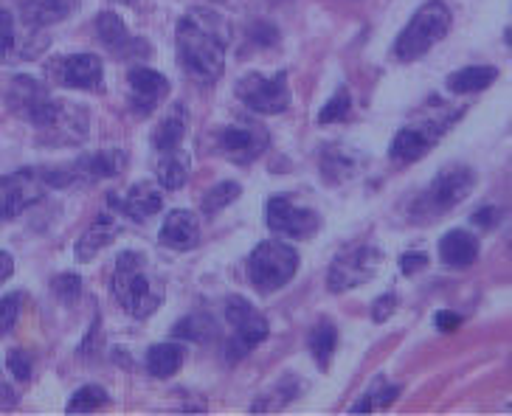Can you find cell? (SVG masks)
I'll return each mask as SVG.
<instances>
[{
	"mask_svg": "<svg viewBox=\"0 0 512 416\" xmlns=\"http://www.w3.org/2000/svg\"><path fill=\"white\" fill-rule=\"evenodd\" d=\"M178 60L189 76L200 82H217L226 71V37L223 20L209 9H192L178 23Z\"/></svg>",
	"mask_w": 512,
	"mask_h": 416,
	"instance_id": "cell-1",
	"label": "cell"
},
{
	"mask_svg": "<svg viewBox=\"0 0 512 416\" xmlns=\"http://www.w3.org/2000/svg\"><path fill=\"white\" fill-rule=\"evenodd\" d=\"M113 296L133 318H150L161 307V287L147 273V256L138 251H124L116 259Z\"/></svg>",
	"mask_w": 512,
	"mask_h": 416,
	"instance_id": "cell-2",
	"label": "cell"
},
{
	"mask_svg": "<svg viewBox=\"0 0 512 416\" xmlns=\"http://www.w3.org/2000/svg\"><path fill=\"white\" fill-rule=\"evenodd\" d=\"M448 29H451V9L442 0H428L425 6L417 9V15L408 20L406 29L400 31V37L394 43L397 60H420L422 54H428L448 34Z\"/></svg>",
	"mask_w": 512,
	"mask_h": 416,
	"instance_id": "cell-3",
	"label": "cell"
},
{
	"mask_svg": "<svg viewBox=\"0 0 512 416\" xmlns=\"http://www.w3.org/2000/svg\"><path fill=\"white\" fill-rule=\"evenodd\" d=\"M299 270V253L279 239H268L256 245V251L248 259V279L259 293H273L285 287Z\"/></svg>",
	"mask_w": 512,
	"mask_h": 416,
	"instance_id": "cell-4",
	"label": "cell"
},
{
	"mask_svg": "<svg viewBox=\"0 0 512 416\" xmlns=\"http://www.w3.org/2000/svg\"><path fill=\"white\" fill-rule=\"evenodd\" d=\"M226 318L228 324L234 327V338L226 343V360L228 363H240L242 357L248 355L251 349H256L259 343L271 335L268 318L256 310L248 298L231 296L226 301Z\"/></svg>",
	"mask_w": 512,
	"mask_h": 416,
	"instance_id": "cell-5",
	"label": "cell"
},
{
	"mask_svg": "<svg viewBox=\"0 0 512 416\" xmlns=\"http://www.w3.org/2000/svg\"><path fill=\"white\" fill-rule=\"evenodd\" d=\"M476 186V175L467 169V166H451V169H442L434 183L425 189L420 200H417V211L425 217H437L451 211L459 203H465L470 192Z\"/></svg>",
	"mask_w": 512,
	"mask_h": 416,
	"instance_id": "cell-6",
	"label": "cell"
},
{
	"mask_svg": "<svg viewBox=\"0 0 512 416\" xmlns=\"http://www.w3.org/2000/svg\"><path fill=\"white\" fill-rule=\"evenodd\" d=\"M237 99L248 104L259 116H279L290 107V85H287V74L265 76V74H248L237 82Z\"/></svg>",
	"mask_w": 512,
	"mask_h": 416,
	"instance_id": "cell-7",
	"label": "cell"
},
{
	"mask_svg": "<svg viewBox=\"0 0 512 416\" xmlns=\"http://www.w3.org/2000/svg\"><path fill=\"white\" fill-rule=\"evenodd\" d=\"M3 99L12 113H17L20 119H26L34 127H46L48 119L57 110V99H51L46 85H40L31 76H15L9 82V88L3 90Z\"/></svg>",
	"mask_w": 512,
	"mask_h": 416,
	"instance_id": "cell-8",
	"label": "cell"
},
{
	"mask_svg": "<svg viewBox=\"0 0 512 416\" xmlns=\"http://www.w3.org/2000/svg\"><path fill=\"white\" fill-rule=\"evenodd\" d=\"M383 268V253L375 245H358L352 251L341 253L330 268V290L344 293L355 290L369 279H375L377 270Z\"/></svg>",
	"mask_w": 512,
	"mask_h": 416,
	"instance_id": "cell-9",
	"label": "cell"
},
{
	"mask_svg": "<svg viewBox=\"0 0 512 416\" xmlns=\"http://www.w3.org/2000/svg\"><path fill=\"white\" fill-rule=\"evenodd\" d=\"M265 217H268V228L279 237L290 239H310L313 234H318L321 228V217L318 211L307 206H299L293 197L287 194H276L268 200V208H265Z\"/></svg>",
	"mask_w": 512,
	"mask_h": 416,
	"instance_id": "cell-10",
	"label": "cell"
},
{
	"mask_svg": "<svg viewBox=\"0 0 512 416\" xmlns=\"http://www.w3.org/2000/svg\"><path fill=\"white\" fill-rule=\"evenodd\" d=\"M46 192V178L40 169H17L0 178V220H15L34 206Z\"/></svg>",
	"mask_w": 512,
	"mask_h": 416,
	"instance_id": "cell-11",
	"label": "cell"
},
{
	"mask_svg": "<svg viewBox=\"0 0 512 416\" xmlns=\"http://www.w3.org/2000/svg\"><path fill=\"white\" fill-rule=\"evenodd\" d=\"M48 74L54 82H60L65 88L76 90H99L102 88V60L93 54H71V57H60L48 65Z\"/></svg>",
	"mask_w": 512,
	"mask_h": 416,
	"instance_id": "cell-12",
	"label": "cell"
},
{
	"mask_svg": "<svg viewBox=\"0 0 512 416\" xmlns=\"http://www.w3.org/2000/svg\"><path fill=\"white\" fill-rule=\"evenodd\" d=\"M268 144H271L268 130L259 124H251V121L228 124L220 135V147L226 152L228 161H234V164H251L268 149Z\"/></svg>",
	"mask_w": 512,
	"mask_h": 416,
	"instance_id": "cell-13",
	"label": "cell"
},
{
	"mask_svg": "<svg viewBox=\"0 0 512 416\" xmlns=\"http://www.w3.org/2000/svg\"><path fill=\"white\" fill-rule=\"evenodd\" d=\"M127 82H130V104H133L138 116H150L169 93L166 76L152 71V68H133Z\"/></svg>",
	"mask_w": 512,
	"mask_h": 416,
	"instance_id": "cell-14",
	"label": "cell"
},
{
	"mask_svg": "<svg viewBox=\"0 0 512 416\" xmlns=\"http://www.w3.org/2000/svg\"><path fill=\"white\" fill-rule=\"evenodd\" d=\"M110 206L121 211L124 217H133L136 223H144V220H150L152 214H158L161 208H164V194L158 186H152V183H136V186H130L127 192L121 194H110Z\"/></svg>",
	"mask_w": 512,
	"mask_h": 416,
	"instance_id": "cell-15",
	"label": "cell"
},
{
	"mask_svg": "<svg viewBox=\"0 0 512 416\" xmlns=\"http://www.w3.org/2000/svg\"><path fill=\"white\" fill-rule=\"evenodd\" d=\"M448 124V121H445ZM445 124H425V127H403L394 135L392 141V158L403 161V164H414L428 155V149L434 147L442 130H448Z\"/></svg>",
	"mask_w": 512,
	"mask_h": 416,
	"instance_id": "cell-16",
	"label": "cell"
},
{
	"mask_svg": "<svg viewBox=\"0 0 512 416\" xmlns=\"http://www.w3.org/2000/svg\"><path fill=\"white\" fill-rule=\"evenodd\" d=\"M40 130L51 135L54 144H79L88 135V113L74 107L71 102H57L54 116Z\"/></svg>",
	"mask_w": 512,
	"mask_h": 416,
	"instance_id": "cell-17",
	"label": "cell"
},
{
	"mask_svg": "<svg viewBox=\"0 0 512 416\" xmlns=\"http://www.w3.org/2000/svg\"><path fill=\"white\" fill-rule=\"evenodd\" d=\"M161 242L175 248V251H189L200 242V223L192 211L186 208H175L166 214L164 225H161Z\"/></svg>",
	"mask_w": 512,
	"mask_h": 416,
	"instance_id": "cell-18",
	"label": "cell"
},
{
	"mask_svg": "<svg viewBox=\"0 0 512 416\" xmlns=\"http://www.w3.org/2000/svg\"><path fill=\"white\" fill-rule=\"evenodd\" d=\"M76 9H79V0H23L20 17L31 29H43V26L68 20Z\"/></svg>",
	"mask_w": 512,
	"mask_h": 416,
	"instance_id": "cell-19",
	"label": "cell"
},
{
	"mask_svg": "<svg viewBox=\"0 0 512 416\" xmlns=\"http://www.w3.org/2000/svg\"><path fill=\"white\" fill-rule=\"evenodd\" d=\"M119 231V223H116L110 214H99L91 223V228L82 234V239L76 242V259H79V262H91V259H96L113 239L119 237Z\"/></svg>",
	"mask_w": 512,
	"mask_h": 416,
	"instance_id": "cell-20",
	"label": "cell"
},
{
	"mask_svg": "<svg viewBox=\"0 0 512 416\" xmlns=\"http://www.w3.org/2000/svg\"><path fill=\"white\" fill-rule=\"evenodd\" d=\"M361 155L352 152L347 147H330L324 149L321 155V178L327 180L330 186H338V183H347V180L358 178L361 172Z\"/></svg>",
	"mask_w": 512,
	"mask_h": 416,
	"instance_id": "cell-21",
	"label": "cell"
},
{
	"mask_svg": "<svg viewBox=\"0 0 512 416\" xmlns=\"http://www.w3.org/2000/svg\"><path fill=\"white\" fill-rule=\"evenodd\" d=\"M479 256V239L470 231H448L439 242V259L448 268H467Z\"/></svg>",
	"mask_w": 512,
	"mask_h": 416,
	"instance_id": "cell-22",
	"label": "cell"
},
{
	"mask_svg": "<svg viewBox=\"0 0 512 416\" xmlns=\"http://www.w3.org/2000/svg\"><path fill=\"white\" fill-rule=\"evenodd\" d=\"M158 155H161L158 158V183L169 192L181 189L183 183L189 180V169H192L189 155L181 147L166 149V152H158Z\"/></svg>",
	"mask_w": 512,
	"mask_h": 416,
	"instance_id": "cell-23",
	"label": "cell"
},
{
	"mask_svg": "<svg viewBox=\"0 0 512 416\" xmlns=\"http://www.w3.org/2000/svg\"><path fill=\"white\" fill-rule=\"evenodd\" d=\"M96 34H99V40L107 51H113V54H121L130 45H136V40L130 37V31L124 26V20L116 12H102L96 17Z\"/></svg>",
	"mask_w": 512,
	"mask_h": 416,
	"instance_id": "cell-24",
	"label": "cell"
},
{
	"mask_svg": "<svg viewBox=\"0 0 512 416\" xmlns=\"http://www.w3.org/2000/svg\"><path fill=\"white\" fill-rule=\"evenodd\" d=\"M498 79V71L493 65H470L456 74L448 76V90L451 93H479V90L490 88Z\"/></svg>",
	"mask_w": 512,
	"mask_h": 416,
	"instance_id": "cell-25",
	"label": "cell"
},
{
	"mask_svg": "<svg viewBox=\"0 0 512 416\" xmlns=\"http://www.w3.org/2000/svg\"><path fill=\"white\" fill-rule=\"evenodd\" d=\"M183 366V346L178 343H158L147 352V372L152 377H175Z\"/></svg>",
	"mask_w": 512,
	"mask_h": 416,
	"instance_id": "cell-26",
	"label": "cell"
},
{
	"mask_svg": "<svg viewBox=\"0 0 512 416\" xmlns=\"http://www.w3.org/2000/svg\"><path fill=\"white\" fill-rule=\"evenodd\" d=\"M183 135H186V110H183L181 104H175L172 113H166V119L155 127L152 144H155L158 152H166V149L181 147Z\"/></svg>",
	"mask_w": 512,
	"mask_h": 416,
	"instance_id": "cell-27",
	"label": "cell"
},
{
	"mask_svg": "<svg viewBox=\"0 0 512 416\" xmlns=\"http://www.w3.org/2000/svg\"><path fill=\"white\" fill-rule=\"evenodd\" d=\"M335 346H338V332L332 327L330 321H324V324H318L313 332H310V352L316 357V363L324 369V366H330L332 355H335Z\"/></svg>",
	"mask_w": 512,
	"mask_h": 416,
	"instance_id": "cell-28",
	"label": "cell"
},
{
	"mask_svg": "<svg viewBox=\"0 0 512 416\" xmlns=\"http://www.w3.org/2000/svg\"><path fill=\"white\" fill-rule=\"evenodd\" d=\"M214 318L209 315H189V318H183L175 324V338H183V341H211L214 338Z\"/></svg>",
	"mask_w": 512,
	"mask_h": 416,
	"instance_id": "cell-29",
	"label": "cell"
},
{
	"mask_svg": "<svg viewBox=\"0 0 512 416\" xmlns=\"http://www.w3.org/2000/svg\"><path fill=\"white\" fill-rule=\"evenodd\" d=\"M242 186L240 183H234V180H226V183H217V186H211L209 192L203 194V214H217V211H223L226 206H231L237 197H240Z\"/></svg>",
	"mask_w": 512,
	"mask_h": 416,
	"instance_id": "cell-30",
	"label": "cell"
},
{
	"mask_svg": "<svg viewBox=\"0 0 512 416\" xmlns=\"http://www.w3.org/2000/svg\"><path fill=\"white\" fill-rule=\"evenodd\" d=\"M107 402V391L102 386H82L76 391L71 402H68V414H91V411H99Z\"/></svg>",
	"mask_w": 512,
	"mask_h": 416,
	"instance_id": "cell-31",
	"label": "cell"
},
{
	"mask_svg": "<svg viewBox=\"0 0 512 416\" xmlns=\"http://www.w3.org/2000/svg\"><path fill=\"white\" fill-rule=\"evenodd\" d=\"M20 307H23V293H9V296L0 298V338L15 329Z\"/></svg>",
	"mask_w": 512,
	"mask_h": 416,
	"instance_id": "cell-32",
	"label": "cell"
},
{
	"mask_svg": "<svg viewBox=\"0 0 512 416\" xmlns=\"http://www.w3.org/2000/svg\"><path fill=\"white\" fill-rule=\"evenodd\" d=\"M349 113V90L338 88L330 102L324 104V110L318 113V124H332V121H341Z\"/></svg>",
	"mask_w": 512,
	"mask_h": 416,
	"instance_id": "cell-33",
	"label": "cell"
},
{
	"mask_svg": "<svg viewBox=\"0 0 512 416\" xmlns=\"http://www.w3.org/2000/svg\"><path fill=\"white\" fill-rule=\"evenodd\" d=\"M51 290L57 293V296L65 301V304H71L79 298V290H82V279L76 276V273H60L54 282H51Z\"/></svg>",
	"mask_w": 512,
	"mask_h": 416,
	"instance_id": "cell-34",
	"label": "cell"
},
{
	"mask_svg": "<svg viewBox=\"0 0 512 416\" xmlns=\"http://www.w3.org/2000/svg\"><path fill=\"white\" fill-rule=\"evenodd\" d=\"M6 366H9V374L20 380V383H26L31 380V357L23 352V349H12L9 357H6Z\"/></svg>",
	"mask_w": 512,
	"mask_h": 416,
	"instance_id": "cell-35",
	"label": "cell"
},
{
	"mask_svg": "<svg viewBox=\"0 0 512 416\" xmlns=\"http://www.w3.org/2000/svg\"><path fill=\"white\" fill-rule=\"evenodd\" d=\"M12 45H15V20L9 12L0 9V60L12 51Z\"/></svg>",
	"mask_w": 512,
	"mask_h": 416,
	"instance_id": "cell-36",
	"label": "cell"
},
{
	"mask_svg": "<svg viewBox=\"0 0 512 416\" xmlns=\"http://www.w3.org/2000/svg\"><path fill=\"white\" fill-rule=\"evenodd\" d=\"M428 268V256L425 253H403L400 256V270H403V276H417L422 270Z\"/></svg>",
	"mask_w": 512,
	"mask_h": 416,
	"instance_id": "cell-37",
	"label": "cell"
},
{
	"mask_svg": "<svg viewBox=\"0 0 512 416\" xmlns=\"http://www.w3.org/2000/svg\"><path fill=\"white\" fill-rule=\"evenodd\" d=\"M394 307H397V296H394V293H386V296H380L375 304H372V318H375L377 324H383V321L394 312Z\"/></svg>",
	"mask_w": 512,
	"mask_h": 416,
	"instance_id": "cell-38",
	"label": "cell"
},
{
	"mask_svg": "<svg viewBox=\"0 0 512 416\" xmlns=\"http://www.w3.org/2000/svg\"><path fill=\"white\" fill-rule=\"evenodd\" d=\"M434 324H437V329H442V332H453V329H459L462 318H459L456 312L442 310V312H437V315H434Z\"/></svg>",
	"mask_w": 512,
	"mask_h": 416,
	"instance_id": "cell-39",
	"label": "cell"
},
{
	"mask_svg": "<svg viewBox=\"0 0 512 416\" xmlns=\"http://www.w3.org/2000/svg\"><path fill=\"white\" fill-rule=\"evenodd\" d=\"M498 220H501V214H498V208L493 206L479 208V211L473 214V223L482 225V228H493V225H498Z\"/></svg>",
	"mask_w": 512,
	"mask_h": 416,
	"instance_id": "cell-40",
	"label": "cell"
},
{
	"mask_svg": "<svg viewBox=\"0 0 512 416\" xmlns=\"http://www.w3.org/2000/svg\"><path fill=\"white\" fill-rule=\"evenodd\" d=\"M279 40V31L273 29V26H265V23H259L254 29V43L256 45H273Z\"/></svg>",
	"mask_w": 512,
	"mask_h": 416,
	"instance_id": "cell-41",
	"label": "cell"
},
{
	"mask_svg": "<svg viewBox=\"0 0 512 416\" xmlns=\"http://www.w3.org/2000/svg\"><path fill=\"white\" fill-rule=\"evenodd\" d=\"M12 273H15V259H12L6 251H0V284L6 282Z\"/></svg>",
	"mask_w": 512,
	"mask_h": 416,
	"instance_id": "cell-42",
	"label": "cell"
},
{
	"mask_svg": "<svg viewBox=\"0 0 512 416\" xmlns=\"http://www.w3.org/2000/svg\"><path fill=\"white\" fill-rule=\"evenodd\" d=\"M15 402H17L15 391H12V388H9L6 383H3V380H0V408H12Z\"/></svg>",
	"mask_w": 512,
	"mask_h": 416,
	"instance_id": "cell-43",
	"label": "cell"
},
{
	"mask_svg": "<svg viewBox=\"0 0 512 416\" xmlns=\"http://www.w3.org/2000/svg\"><path fill=\"white\" fill-rule=\"evenodd\" d=\"M271 3H273V6H276V3H287V0H271Z\"/></svg>",
	"mask_w": 512,
	"mask_h": 416,
	"instance_id": "cell-44",
	"label": "cell"
},
{
	"mask_svg": "<svg viewBox=\"0 0 512 416\" xmlns=\"http://www.w3.org/2000/svg\"><path fill=\"white\" fill-rule=\"evenodd\" d=\"M119 3H133V0H119Z\"/></svg>",
	"mask_w": 512,
	"mask_h": 416,
	"instance_id": "cell-45",
	"label": "cell"
}]
</instances>
